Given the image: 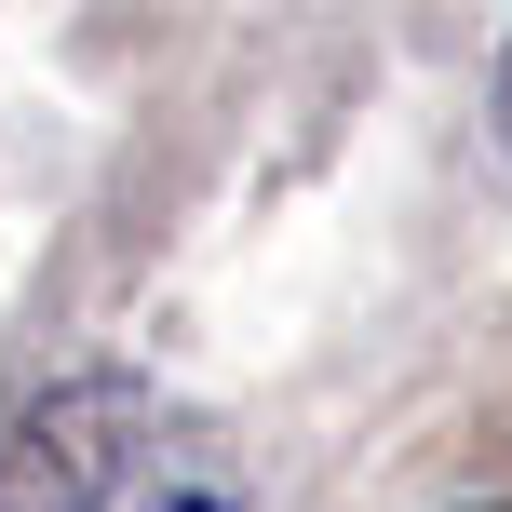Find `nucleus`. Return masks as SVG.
I'll return each instance as SVG.
<instances>
[{
  "instance_id": "f03ea898",
  "label": "nucleus",
  "mask_w": 512,
  "mask_h": 512,
  "mask_svg": "<svg viewBox=\"0 0 512 512\" xmlns=\"http://www.w3.org/2000/svg\"><path fill=\"white\" fill-rule=\"evenodd\" d=\"M499 149H512V54H499Z\"/></svg>"
},
{
  "instance_id": "f257e3e1",
  "label": "nucleus",
  "mask_w": 512,
  "mask_h": 512,
  "mask_svg": "<svg viewBox=\"0 0 512 512\" xmlns=\"http://www.w3.org/2000/svg\"><path fill=\"white\" fill-rule=\"evenodd\" d=\"M0 512H243L230 445L135 378H68L0 445Z\"/></svg>"
}]
</instances>
